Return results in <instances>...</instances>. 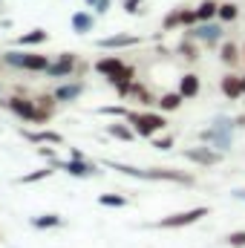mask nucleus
Returning <instances> with one entry per match:
<instances>
[{"instance_id":"10","label":"nucleus","mask_w":245,"mask_h":248,"mask_svg":"<svg viewBox=\"0 0 245 248\" xmlns=\"http://www.w3.org/2000/svg\"><path fill=\"white\" fill-rule=\"evenodd\" d=\"M78 55L75 52H61L58 58H52V63L46 66V75L49 78H69V75H75V69H78Z\"/></svg>"},{"instance_id":"43","label":"nucleus","mask_w":245,"mask_h":248,"mask_svg":"<svg viewBox=\"0 0 245 248\" xmlns=\"http://www.w3.org/2000/svg\"><path fill=\"white\" fill-rule=\"evenodd\" d=\"M243 63H245V44H243Z\"/></svg>"},{"instance_id":"37","label":"nucleus","mask_w":245,"mask_h":248,"mask_svg":"<svg viewBox=\"0 0 245 248\" xmlns=\"http://www.w3.org/2000/svg\"><path fill=\"white\" fill-rule=\"evenodd\" d=\"M110 6H113V0H98V3L92 6V12H95V15H107Z\"/></svg>"},{"instance_id":"15","label":"nucleus","mask_w":245,"mask_h":248,"mask_svg":"<svg viewBox=\"0 0 245 248\" xmlns=\"http://www.w3.org/2000/svg\"><path fill=\"white\" fill-rule=\"evenodd\" d=\"M219 93L228 98V101H237L243 98V75L240 72H228L219 78Z\"/></svg>"},{"instance_id":"27","label":"nucleus","mask_w":245,"mask_h":248,"mask_svg":"<svg viewBox=\"0 0 245 248\" xmlns=\"http://www.w3.org/2000/svg\"><path fill=\"white\" fill-rule=\"evenodd\" d=\"M184 104V98L179 93H165L159 101H156V107H159V113H176L179 107Z\"/></svg>"},{"instance_id":"19","label":"nucleus","mask_w":245,"mask_h":248,"mask_svg":"<svg viewBox=\"0 0 245 248\" xmlns=\"http://www.w3.org/2000/svg\"><path fill=\"white\" fill-rule=\"evenodd\" d=\"M182 98H196L199 93H202V81H199V75L196 72H184L182 78H179V90H176Z\"/></svg>"},{"instance_id":"8","label":"nucleus","mask_w":245,"mask_h":248,"mask_svg":"<svg viewBox=\"0 0 245 248\" xmlns=\"http://www.w3.org/2000/svg\"><path fill=\"white\" fill-rule=\"evenodd\" d=\"M182 156L187 159V162L199 165V168H214V165H219V162H222V153H219V150H214L211 144H193V147H184Z\"/></svg>"},{"instance_id":"22","label":"nucleus","mask_w":245,"mask_h":248,"mask_svg":"<svg viewBox=\"0 0 245 248\" xmlns=\"http://www.w3.org/2000/svg\"><path fill=\"white\" fill-rule=\"evenodd\" d=\"M104 133L110 136V139H116V141H133L136 139V133H133V127L127 122H113L104 127Z\"/></svg>"},{"instance_id":"4","label":"nucleus","mask_w":245,"mask_h":248,"mask_svg":"<svg viewBox=\"0 0 245 248\" xmlns=\"http://www.w3.org/2000/svg\"><path fill=\"white\" fill-rule=\"evenodd\" d=\"M52 63L49 55H41V52H26V49H6L3 52V66L9 69H23V72H46V66Z\"/></svg>"},{"instance_id":"38","label":"nucleus","mask_w":245,"mask_h":248,"mask_svg":"<svg viewBox=\"0 0 245 248\" xmlns=\"http://www.w3.org/2000/svg\"><path fill=\"white\" fill-rule=\"evenodd\" d=\"M69 156H72V159H87V153H84L81 147H69Z\"/></svg>"},{"instance_id":"1","label":"nucleus","mask_w":245,"mask_h":248,"mask_svg":"<svg viewBox=\"0 0 245 248\" xmlns=\"http://www.w3.org/2000/svg\"><path fill=\"white\" fill-rule=\"evenodd\" d=\"M92 69L116 90L119 98H127V95H130V87H133V81H136V66H133V63H127L124 58H119V55H101L98 61L92 63Z\"/></svg>"},{"instance_id":"33","label":"nucleus","mask_w":245,"mask_h":248,"mask_svg":"<svg viewBox=\"0 0 245 248\" xmlns=\"http://www.w3.org/2000/svg\"><path fill=\"white\" fill-rule=\"evenodd\" d=\"M150 141H153L156 150H170V147H173V136H170V133H165V136H153Z\"/></svg>"},{"instance_id":"44","label":"nucleus","mask_w":245,"mask_h":248,"mask_svg":"<svg viewBox=\"0 0 245 248\" xmlns=\"http://www.w3.org/2000/svg\"><path fill=\"white\" fill-rule=\"evenodd\" d=\"M0 66H3V52H0Z\"/></svg>"},{"instance_id":"13","label":"nucleus","mask_w":245,"mask_h":248,"mask_svg":"<svg viewBox=\"0 0 245 248\" xmlns=\"http://www.w3.org/2000/svg\"><path fill=\"white\" fill-rule=\"evenodd\" d=\"M84 90H87L84 81H63V84H58V87L52 90V95H55L58 104H72V101H78V98L84 95Z\"/></svg>"},{"instance_id":"7","label":"nucleus","mask_w":245,"mask_h":248,"mask_svg":"<svg viewBox=\"0 0 245 248\" xmlns=\"http://www.w3.org/2000/svg\"><path fill=\"white\" fill-rule=\"evenodd\" d=\"M211 208L208 205H199V208H190V211H182V214H170V217H162L156 222V228H184V225H193L199 222L202 217H208Z\"/></svg>"},{"instance_id":"3","label":"nucleus","mask_w":245,"mask_h":248,"mask_svg":"<svg viewBox=\"0 0 245 248\" xmlns=\"http://www.w3.org/2000/svg\"><path fill=\"white\" fill-rule=\"evenodd\" d=\"M0 107H6L12 116H17L20 122H26V124H46V122H52V116H49V113H44V110H38L35 98H26V95H9V98H3V101H0Z\"/></svg>"},{"instance_id":"2","label":"nucleus","mask_w":245,"mask_h":248,"mask_svg":"<svg viewBox=\"0 0 245 248\" xmlns=\"http://www.w3.org/2000/svg\"><path fill=\"white\" fill-rule=\"evenodd\" d=\"M234 133H237V124L234 119H228V116H216L211 127H205V130H199V141L202 144H211L214 150H219V153H228L231 147H234Z\"/></svg>"},{"instance_id":"26","label":"nucleus","mask_w":245,"mask_h":248,"mask_svg":"<svg viewBox=\"0 0 245 248\" xmlns=\"http://www.w3.org/2000/svg\"><path fill=\"white\" fill-rule=\"evenodd\" d=\"M127 98H136L141 107H153V104L159 101V98H153V95L147 93V87H144L141 81H133V87H130V95H127Z\"/></svg>"},{"instance_id":"17","label":"nucleus","mask_w":245,"mask_h":248,"mask_svg":"<svg viewBox=\"0 0 245 248\" xmlns=\"http://www.w3.org/2000/svg\"><path fill=\"white\" fill-rule=\"evenodd\" d=\"M46 41H49V32H46L44 26H35V29L17 35V38H15V46H17V49H26V46H41V44H46Z\"/></svg>"},{"instance_id":"40","label":"nucleus","mask_w":245,"mask_h":248,"mask_svg":"<svg viewBox=\"0 0 245 248\" xmlns=\"http://www.w3.org/2000/svg\"><path fill=\"white\" fill-rule=\"evenodd\" d=\"M234 199H243L245 202V190H234Z\"/></svg>"},{"instance_id":"35","label":"nucleus","mask_w":245,"mask_h":248,"mask_svg":"<svg viewBox=\"0 0 245 248\" xmlns=\"http://www.w3.org/2000/svg\"><path fill=\"white\" fill-rule=\"evenodd\" d=\"M225 243L231 248H245V231H231V234L225 237Z\"/></svg>"},{"instance_id":"12","label":"nucleus","mask_w":245,"mask_h":248,"mask_svg":"<svg viewBox=\"0 0 245 248\" xmlns=\"http://www.w3.org/2000/svg\"><path fill=\"white\" fill-rule=\"evenodd\" d=\"M61 170L75 176V179H92L98 176V165L90 162V159H69V162H61Z\"/></svg>"},{"instance_id":"5","label":"nucleus","mask_w":245,"mask_h":248,"mask_svg":"<svg viewBox=\"0 0 245 248\" xmlns=\"http://www.w3.org/2000/svg\"><path fill=\"white\" fill-rule=\"evenodd\" d=\"M124 122L133 127V133L138 139H153L156 133H162L168 127V119L165 113H150V110H130Z\"/></svg>"},{"instance_id":"23","label":"nucleus","mask_w":245,"mask_h":248,"mask_svg":"<svg viewBox=\"0 0 245 248\" xmlns=\"http://www.w3.org/2000/svg\"><path fill=\"white\" fill-rule=\"evenodd\" d=\"M219 15V0H202L196 6V23H208V20H216Z\"/></svg>"},{"instance_id":"34","label":"nucleus","mask_w":245,"mask_h":248,"mask_svg":"<svg viewBox=\"0 0 245 248\" xmlns=\"http://www.w3.org/2000/svg\"><path fill=\"white\" fill-rule=\"evenodd\" d=\"M35 153H38L41 159H46V165H49L52 159H58V150H55L52 144H38V147H35Z\"/></svg>"},{"instance_id":"9","label":"nucleus","mask_w":245,"mask_h":248,"mask_svg":"<svg viewBox=\"0 0 245 248\" xmlns=\"http://www.w3.org/2000/svg\"><path fill=\"white\" fill-rule=\"evenodd\" d=\"M147 179L150 182H176V185L190 187L196 179L193 173H184V170H176V168H147Z\"/></svg>"},{"instance_id":"11","label":"nucleus","mask_w":245,"mask_h":248,"mask_svg":"<svg viewBox=\"0 0 245 248\" xmlns=\"http://www.w3.org/2000/svg\"><path fill=\"white\" fill-rule=\"evenodd\" d=\"M144 38H138V35H130V32H119V35H107V38H98L95 41V46L98 49H110V52H116V49H130V46H138Z\"/></svg>"},{"instance_id":"18","label":"nucleus","mask_w":245,"mask_h":248,"mask_svg":"<svg viewBox=\"0 0 245 248\" xmlns=\"http://www.w3.org/2000/svg\"><path fill=\"white\" fill-rule=\"evenodd\" d=\"M219 61L225 66H240L243 63V46L237 41H222L219 46Z\"/></svg>"},{"instance_id":"25","label":"nucleus","mask_w":245,"mask_h":248,"mask_svg":"<svg viewBox=\"0 0 245 248\" xmlns=\"http://www.w3.org/2000/svg\"><path fill=\"white\" fill-rule=\"evenodd\" d=\"M176 55H182L187 63H196L199 61V44L190 41V38H182V41L176 44Z\"/></svg>"},{"instance_id":"14","label":"nucleus","mask_w":245,"mask_h":248,"mask_svg":"<svg viewBox=\"0 0 245 248\" xmlns=\"http://www.w3.org/2000/svg\"><path fill=\"white\" fill-rule=\"evenodd\" d=\"M20 136L29 141V144H52V147H58V144H63V136L58 133V130H20Z\"/></svg>"},{"instance_id":"21","label":"nucleus","mask_w":245,"mask_h":248,"mask_svg":"<svg viewBox=\"0 0 245 248\" xmlns=\"http://www.w3.org/2000/svg\"><path fill=\"white\" fill-rule=\"evenodd\" d=\"M104 168L119 170V173H124V176H133V179H138V182H150V179H147V170H144V168H136V165H124V162H113V159H107Z\"/></svg>"},{"instance_id":"30","label":"nucleus","mask_w":245,"mask_h":248,"mask_svg":"<svg viewBox=\"0 0 245 248\" xmlns=\"http://www.w3.org/2000/svg\"><path fill=\"white\" fill-rule=\"evenodd\" d=\"M98 205H104V208H124L127 205V196H122V193H101L98 196Z\"/></svg>"},{"instance_id":"20","label":"nucleus","mask_w":245,"mask_h":248,"mask_svg":"<svg viewBox=\"0 0 245 248\" xmlns=\"http://www.w3.org/2000/svg\"><path fill=\"white\" fill-rule=\"evenodd\" d=\"M29 225H32L35 231H52V228H63L66 219L58 217V214H41V217H32Z\"/></svg>"},{"instance_id":"41","label":"nucleus","mask_w":245,"mask_h":248,"mask_svg":"<svg viewBox=\"0 0 245 248\" xmlns=\"http://www.w3.org/2000/svg\"><path fill=\"white\" fill-rule=\"evenodd\" d=\"M81 3H84V6H90V9H92V6H95V3H98V0H81Z\"/></svg>"},{"instance_id":"45","label":"nucleus","mask_w":245,"mask_h":248,"mask_svg":"<svg viewBox=\"0 0 245 248\" xmlns=\"http://www.w3.org/2000/svg\"><path fill=\"white\" fill-rule=\"evenodd\" d=\"M0 6H3V0H0Z\"/></svg>"},{"instance_id":"42","label":"nucleus","mask_w":245,"mask_h":248,"mask_svg":"<svg viewBox=\"0 0 245 248\" xmlns=\"http://www.w3.org/2000/svg\"><path fill=\"white\" fill-rule=\"evenodd\" d=\"M243 95H245V75H243Z\"/></svg>"},{"instance_id":"39","label":"nucleus","mask_w":245,"mask_h":248,"mask_svg":"<svg viewBox=\"0 0 245 248\" xmlns=\"http://www.w3.org/2000/svg\"><path fill=\"white\" fill-rule=\"evenodd\" d=\"M234 124H237V130H245V113L243 116H234Z\"/></svg>"},{"instance_id":"16","label":"nucleus","mask_w":245,"mask_h":248,"mask_svg":"<svg viewBox=\"0 0 245 248\" xmlns=\"http://www.w3.org/2000/svg\"><path fill=\"white\" fill-rule=\"evenodd\" d=\"M69 26H72L75 35H87V32L95 29V15H92L90 9H78V12L69 17Z\"/></svg>"},{"instance_id":"36","label":"nucleus","mask_w":245,"mask_h":248,"mask_svg":"<svg viewBox=\"0 0 245 248\" xmlns=\"http://www.w3.org/2000/svg\"><path fill=\"white\" fill-rule=\"evenodd\" d=\"M144 3H147V0H124V12H127V15H141Z\"/></svg>"},{"instance_id":"29","label":"nucleus","mask_w":245,"mask_h":248,"mask_svg":"<svg viewBox=\"0 0 245 248\" xmlns=\"http://www.w3.org/2000/svg\"><path fill=\"white\" fill-rule=\"evenodd\" d=\"M52 173H55V170H52L49 165H44V168H38V170H29V173H23L17 182H20V185H35V182H44V179H49Z\"/></svg>"},{"instance_id":"28","label":"nucleus","mask_w":245,"mask_h":248,"mask_svg":"<svg viewBox=\"0 0 245 248\" xmlns=\"http://www.w3.org/2000/svg\"><path fill=\"white\" fill-rule=\"evenodd\" d=\"M216 20H219V23H234V20H240V6H237L234 0H222Z\"/></svg>"},{"instance_id":"31","label":"nucleus","mask_w":245,"mask_h":248,"mask_svg":"<svg viewBox=\"0 0 245 248\" xmlns=\"http://www.w3.org/2000/svg\"><path fill=\"white\" fill-rule=\"evenodd\" d=\"M35 104H38V110H44V113L55 116V107H58V101H55V95H52V93H44V95H38V98H35Z\"/></svg>"},{"instance_id":"32","label":"nucleus","mask_w":245,"mask_h":248,"mask_svg":"<svg viewBox=\"0 0 245 248\" xmlns=\"http://www.w3.org/2000/svg\"><path fill=\"white\" fill-rule=\"evenodd\" d=\"M95 113H98V116H113V119H127V113H130V110L122 107V104H110V107H98Z\"/></svg>"},{"instance_id":"6","label":"nucleus","mask_w":245,"mask_h":248,"mask_svg":"<svg viewBox=\"0 0 245 248\" xmlns=\"http://www.w3.org/2000/svg\"><path fill=\"white\" fill-rule=\"evenodd\" d=\"M184 38L196 41L199 46H222L225 41V23L219 20H208V23H196L193 29H184Z\"/></svg>"},{"instance_id":"24","label":"nucleus","mask_w":245,"mask_h":248,"mask_svg":"<svg viewBox=\"0 0 245 248\" xmlns=\"http://www.w3.org/2000/svg\"><path fill=\"white\" fill-rule=\"evenodd\" d=\"M182 17H184V6H173L165 17H162V32H173L182 29Z\"/></svg>"}]
</instances>
